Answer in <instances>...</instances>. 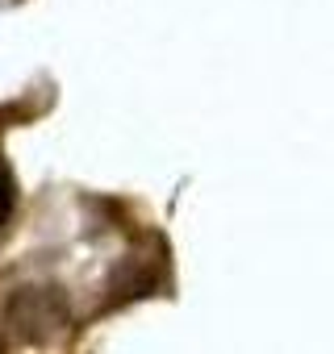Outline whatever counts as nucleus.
Returning a JSON list of instances; mask_svg holds the SVG:
<instances>
[{
	"label": "nucleus",
	"mask_w": 334,
	"mask_h": 354,
	"mask_svg": "<svg viewBox=\"0 0 334 354\" xmlns=\"http://www.w3.org/2000/svg\"><path fill=\"white\" fill-rule=\"evenodd\" d=\"M13 205H17V180H13V171H9V162L0 158V225L9 221Z\"/></svg>",
	"instance_id": "f03ea898"
},
{
	"label": "nucleus",
	"mask_w": 334,
	"mask_h": 354,
	"mask_svg": "<svg viewBox=\"0 0 334 354\" xmlns=\"http://www.w3.org/2000/svg\"><path fill=\"white\" fill-rule=\"evenodd\" d=\"M5 321L21 342H51L67 329V296L59 288H17L5 300Z\"/></svg>",
	"instance_id": "f257e3e1"
}]
</instances>
